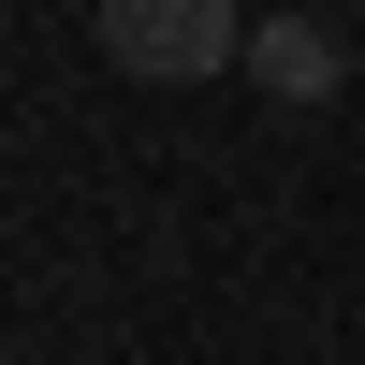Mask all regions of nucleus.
I'll list each match as a JSON object with an SVG mask.
<instances>
[{
    "label": "nucleus",
    "mask_w": 365,
    "mask_h": 365,
    "mask_svg": "<svg viewBox=\"0 0 365 365\" xmlns=\"http://www.w3.org/2000/svg\"><path fill=\"white\" fill-rule=\"evenodd\" d=\"M103 58L146 88H205V73H249V15L234 0H103Z\"/></svg>",
    "instance_id": "f257e3e1"
},
{
    "label": "nucleus",
    "mask_w": 365,
    "mask_h": 365,
    "mask_svg": "<svg viewBox=\"0 0 365 365\" xmlns=\"http://www.w3.org/2000/svg\"><path fill=\"white\" fill-rule=\"evenodd\" d=\"M249 88L292 103V117H322V103L351 88V44H336L322 15H249Z\"/></svg>",
    "instance_id": "f03ea898"
}]
</instances>
